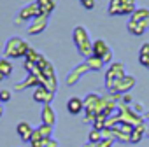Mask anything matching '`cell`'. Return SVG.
<instances>
[{
  "label": "cell",
  "mask_w": 149,
  "mask_h": 147,
  "mask_svg": "<svg viewBox=\"0 0 149 147\" xmlns=\"http://www.w3.org/2000/svg\"><path fill=\"white\" fill-rule=\"evenodd\" d=\"M72 39H74V44H76V47H77L81 56L90 58L93 54V42L90 39V33H88L86 26L77 25L76 28L72 30Z\"/></svg>",
  "instance_id": "obj_1"
},
{
  "label": "cell",
  "mask_w": 149,
  "mask_h": 147,
  "mask_svg": "<svg viewBox=\"0 0 149 147\" xmlns=\"http://www.w3.org/2000/svg\"><path fill=\"white\" fill-rule=\"evenodd\" d=\"M30 49V44L19 37H11L7 42H6V47H4V56L6 58H25L26 56V51Z\"/></svg>",
  "instance_id": "obj_2"
},
{
  "label": "cell",
  "mask_w": 149,
  "mask_h": 147,
  "mask_svg": "<svg viewBox=\"0 0 149 147\" xmlns=\"http://www.w3.org/2000/svg\"><path fill=\"white\" fill-rule=\"evenodd\" d=\"M125 76H126V68H125L123 61H112L109 65V68L105 70V88L109 89V93L114 89L116 81H119Z\"/></svg>",
  "instance_id": "obj_3"
},
{
  "label": "cell",
  "mask_w": 149,
  "mask_h": 147,
  "mask_svg": "<svg viewBox=\"0 0 149 147\" xmlns=\"http://www.w3.org/2000/svg\"><path fill=\"white\" fill-rule=\"evenodd\" d=\"M116 114H118V117H119V121H121V123L132 124L133 128H135V126H140V124H144V123H146L144 116L137 114V112L132 109V105L119 103V105H118V110H116Z\"/></svg>",
  "instance_id": "obj_4"
},
{
  "label": "cell",
  "mask_w": 149,
  "mask_h": 147,
  "mask_svg": "<svg viewBox=\"0 0 149 147\" xmlns=\"http://www.w3.org/2000/svg\"><path fill=\"white\" fill-rule=\"evenodd\" d=\"M88 72H90V67L86 65V61H84V63H79L77 67H74V68L68 72V76H67L65 83H67L68 86H76V84L81 81V77L86 76Z\"/></svg>",
  "instance_id": "obj_5"
},
{
  "label": "cell",
  "mask_w": 149,
  "mask_h": 147,
  "mask_svg": "<svg viewBox=\"0 0 149 147\" xmlns=\"http://www.w3.org/2000/svg\"><path fill=\"white\" fill-rule=\"evenodd\" d=\"M135 77L133 76H126L125 77H121L119 81H116V86H114V89L111 91V93H118V95H125V93H130L132 89H133V86H135Z\"/></svg>",
  "instance_id": "obj_6"
},
{
  "label": "cell",
  "mask_w": 149,
  "mask_h": 147,
  "mask_svg": "<svg viewBox=\"0 0 149 147\" xmlns=\"http://www.w3.org/2000/svg\"><path fill=\"white\" fill-rule=\"evenodd\" d=\"M37 16H40V9H39L37 2H32V4L25 6V7L19 11L18 21H16V23H19V21H33Z\"/></svg>",
  "instance_id": "obj_7"
},
{
  "label": "cell",
  "mask_w": 149,
  "mask_h": 147,
  "mask_svg": "<svg viewBox=\"0 0 149 147\" xmlns=\"http://www.w3.org/2000/svg\"><path fill=\"white\" fill-rule=\"evenodd\" d=\"M47 19H49V16H44V14L37 16L33 21H30V25L26 28V33L28 35H40L47 28Z\"/></svg>",
  "instance_id": "obj_8"
},
{
  "label": "cell",
  "mask_w": 149,
  "mask_h": 147,
  "mask_svg": "<svg viewBox=\"0 0 149 147\" xmlns=\"http://www.w3.org/2000/svg\"><path fill=\"white\" fill-rule=\"evenodd\" d=\"M53 98H54V93H51V91L46 89L44 86H37V88L33 89V102H37V103L46 105V103H51Z\"/></svg>",
  "instance_id": "obj_9"
},
{
  "label": "cell",
  "mask_w": 149,
  "mask_h": 147,
  "mask_svg": "<svg viewBox=\"0 0 149 147\" xmlns=\"http://www.w3.org/2000/svg\"><path fill=\"white\" fill-rule=\"evenodd\" d=\"M126 30H128V33H132V35H135V37L144 35V33L149 30V18L144 19V21H140V23H135V21H130V19H128Z\"/></svg>",
  "instance_id": "obj_10"
},
{
  "label": "cell",
  "mask_w": 149,
  "mask_h": 147,
  "mask_svg": "<svg viewBox=\"0 0 149 147\" xmlns=\"http://www.w3.org/2000/svg\"><path fill=\"white\" fill-rule=\"evenodd\" d=\"M40 121H42V124L54 126V123H56V112H54V109H53L51 103L42 105V110H40Z\"/></svg>",
  "instance_id": "obj_11"
},
{
  "label": "cell",
  "mask_w": 149,
  "mask_h": 147,
  "mask_svg": "<svg viewBox=\"0 0 149 147\" xmlns=\"http://www.w3.org/2000/svg\"><path fill=\"white\" fill-rule=\"evenodd\" d=\"M83 100H84V110H95L98 114V107L102 103V96L98 93H88Z\"/></svg>",
  "instance_id": "obj_12"
},
{
  "label": "cell",
  "mask_w": 149,
  "mask_h": 147,
  "mask_svg": "<svg viewBox=\"0 0 149 147\" xmlns=\"http://www.w3.org/2000/svg\"><path fill=\"white\" fill-rule=\"evenodd\" d=\"M37 86H40V77L35 76V74H28L26 79H25L23 83L14 84V89H16V91H23V89H26V88H33V89H35Z\"/></svg>",
  "instance_id": "obj_13"
},
{
  "label": "cell",
  "mask_w": 149,
  "mask_h": 147,
  "mask_svg": "<svg viewBox=\"0 0 149 147\" xmlns=\"http://www.w3.org/2000/svg\"><path fill=\"white\" fill-rule=\"evenodd\" d=\"M67 110H68L72 116L81 114V112L84 110V100L79 98V96H72V98H68V102H67Z\"/></svg>",
  "instance_id": "obj_14"
},
{
  "label": "cell",
  "mask_w": 149,
  "mask_h": 147,
  "mask_svg": "<svg viewBox=\"0 0 149 147\" xmlns=\"http://www.w3.org/2000/svg\"><path fill=\"white\" fill-rule=\"evenodd\" d=\"M16 131H18V137H19L23 142H30V135H32L33 128L30 126V123H26V121H21V123L16 126Z\"/></svg>",
  "instance_id": "obj_15"
},
{
  "label": "cell",
  "mask_w": 149,
  "mask_h": 147,
  "mask_svg": "<svg viewBox=\"0 0 149 147\" xmlns=\"http://www.w3.org/2000/svg\"><path fill=\"white\" fill-rule=\"evenodd\" d=\"M35 2H37V6L40 9V14H44V16H49L56 9V2H54V0H35Z\"/></svg>",
  "instance_id": "obj_16"
},
{
  "label": "cell",
  "mask_w": 149,
  "mask_h": 147,
  "mask_svg": "<svg viewBox=\"0 0 149 147\" xmlns=\"http://www.w3.org/2000/svg\"><path fill=\"white\" fill-rule=\"evenodd\" d=\"M111 47L107 46V42L104 39H97L93 42V56H98V58H104V54L109 51Z\"/></svg>",
  "instance_id": "obj_17"
},
{
  "label": "cell",
  "mask_w": 149,
  "mask_h": 147,
  "mask_svg": "<svg viewBox=\"0 0 149 147\" xmlns=\"http://www.w3.org/2000/svg\"><path fill=\"white\" fill-rule=\"evenodd\" d=\"M86 65L90 67V70H91V72H100V70L104 68V65H105V63H104V60H102V58H98V56H93V54H91L90 58H86Z\"/></svg>",
  "instance_id": "obj_18"
},
{
  "label": "cell",
  "mask_w": 149,
  "mask_h": 147,
  "mask_svg": "<svg viewBox=\"0 0 149 147\" xmlns=\"http://www.w3.org/2000/svg\"><path fill=\"white\" fill-rule=\"evenodd\" d=\"M144 137H146V123L133 128V131H132V135H130V144H139Z\"/></svg>",
  "instance_id": "obj_19"
},
{
  "label": "cell",
  "mask_w": 149,
  "mask_h": 147,
  "mask_svg": "<svg viewBox=\"0 0 149 147\" xmlns=\"http://www.w3.org/2000/svg\"><path fill=\"white\" fill-rule=\"evenodd\" d=\"M107 12H109V16H123V6H121V0H109Z\"/></svg>",
  "instance_id": "obj_20"
},
{
  "label": "cell",
  "mask_w": 149,
  "mask_h": 147,
  "mask_svg": "<svg viewBox=\"0 0 149 147\" xmlns=\"http://www.w3.org/2000/svg\"><path fill=\"white\" fill-rule=\"evenodd\" d=\"M123 6V16H132L137 11V0H121Z\"/></svg>",
  "instance_id": "obj_21"
},
{
  "label": "cell",
  "mask_w": 149,
  "mask_h": 147,
  "mask_svg": "<svg viewBox=\"0 0 149 147\" xmlns=\"http://www.w3.org/2000/svg\"><path fill=\"white\" fill-rule=\"evenodd\" d=\"M149 18V9H139L137 7V11L130 16V21H135V23H140V21H144V19H147Z\"/></svg>",
  "instance_id": "obj_22"
},
{
  "label": "cell",
  "mask_w": 149,
  "mask_h": 147,
  "mask_svg": "<svg viewBox=\"0 0 149 147\" xmlns=\"http://www.w3.org/2000/svg\"><path fill=\"white\" fill-rule=\"evenodd\" d=\"M13 70H14L13 61H9L7 58H0V72H2L6 77H9V76H11Z\"/></svg>",
  "instance_id": "obj_23"
},
{
  "label": "cell",
  "mask_w": 149,
  "mask_h": 147,
  "mask_svg": "<svg viewBox=\"0 0 149 147\" xmlns=\"http://www.w3.org/2000/svg\"><path fill=\"white\" fill-rule=\"evenodd\" d=\"M37 130H39V133H40L42 140L53 138V126H49V124H42V123H40V126H39Z\"/></svg>",
  "instance_id": "obj_24"
},
{
  "label": "cell",
  "mask_w": 149,
  "mask_h": 147,
  "mask_svg": "<svg viewBox=\"0 0 149 147\" xmlns=\"http://www.w3.org/2000/svg\"><path fill=\"white\" fill-rule=\"evenodd\" d=\"M112 137H114V140H116V142H121V144H130V135H126V133L119 131L118 128H112Z\"/></svg>",
  "instance_id": "obj_25"
},
{
  "label": "cell",
  "mask_w": 149,
  "mask_h": 147,
  "mask_svg": "<svg viewBox=\"0 0 149 147\" xmlns=\"http://www.w3.org/2000/svg\"><path fill=\"white\" fill-rule=\"evenodd\" d=\"M42 77H44V79H56V70H54V67H53L51 61H49L47 67L42 70Z\"/></svg>",
  "instance_id": "obj_26"
},
{
  "label": "cell",
  "mask_w": 149,
  "mask_h": 147,
  "mask_svg": "<svg viewBox=\"0 0 149 147\" xmlns=\"http://www.w3.org/2000/svg\"><path fill=\"white\" fill-rule=\"evenodd\" d=\"M105 119H107V117H104V116H100V114H98V116L95 117V121L91 123V126H93V130H98V131H104V130H105Z\"/></svg>",
  "instance_id": "obj_27"
},
{
  "label": "cell",
  "mask_w": 149,
  "mask_h": 147,
  "mask_svg": "<svg viewBox=\"0 0 149 147\" xmlns=\"http://www.w3.org/2000/svg\"><path fill=\"white\" fill-rule=\"evenodd\" d=\"M39 56H40V53H37V51H35V47H32V46H30V49L26 51L25 61H32V63H35V61L39 60Z\"/></svg>",
  "instance_id": "obj_28"
},
{
  "label": "cell",
  "mask_w": 149,
  "mask_h": 147,
  "mask_svg": "<svg viewBox=\"0 0 149 147\" xmlns=\"http://www.w3.org/2000/svg\"><path fill=\"white\" fill-rule=\"evenodd\" d=\"M100 140H102V131L91 128V131L88 133V142H91V144H98Z\"/></svg>",
  "instance_id": "obj_29"
},
{
  "label": "cell",
  "mask_w": 149,
  "mask_h": 147,
  "mask_svg": "<svg viewBox=\"0 0 149 147\" xmlns=\"http://www.w3.org/2000/svg\"><path fill=\"white\" fill-rule=\"evenodd\" d=\"M11 96H13L11 89H2V91H0V102H2V103H7L11 100Z\"/></svg>",
  "instance_id": "obj_30"
},
{
  "label": "cell",
  "mask_w": 149,
  "mask_h": 147,
  "mask_svg": "<svg viewBox=\"0 0 149 147\" xmlns=\"http://www.w3.org/2000/svg\"><path fill=\"white\" fill-rule=\"evenodd\" d=\"M114 142H116L114 138H102V140L97 144V147H112Z\"/></svg>",
  "instance_id": "obj_31"
},
{
  "label": "cell",
  "mask_w": 149,
  "mask_h": 147,
  "mask_svg": "<svg viewBox=\"0 0 149 147\" xmlns=\"http://www.w3.org/2000/svg\"><path fill=\"white\" fill-rule=\"evenodd\" d=\"M81 6H83L84 9L91 11V9H95V0H81Z\"/></svg>",
  "instance_id": "obj_32"
},
{
  "label": "cell",
  "mask_w": 149,
  "mask_h": 147,
  "mask_svg": "<svg viewBox=\"0 0 149 147\" xmlns=\"http://www.w3.org/2000/svg\"><path fill=\"white\" fill-rule=\"evenodd\" d=\"M132 109L137 112V114H140V116H144V112H146V109H144V105L140 103V102H137V103H133L132 105Z\"/></svg>",
  "instance_id": "obj_33"
},
{
  "label": "cell",
  "mask_w": 149,
  "mask_h": 147,
  "mask_svg": "<svg viewBox=\"0 0 149 147\" xmlns=\"http://www.w3.org/2000/svg\"><path fill=\"white\" fill-rule=\"evenodd\" d=\"M133 102V96L130 95V93H125V95H121V103H125V105H130Z\"/></svg>",
  "instance_id": "obj_34"
},
{
  "label": "cell",
  "mask_w": 149,
  "mask_h": 147,
  "mask_svg": "<svg viewBox=\"0 0 149 147\" xmlns=\"http://www.w3.org/2000/svg\"><path fill=\"white\" fill-rule=\"evenodd\" d=\"M139 63L142 67H147L149 68V56L147 54H139Z\"/></svg>",
  "instance_id": "obj_35"
},
{
  "label": "cell",
  "mask_w": 149,
  "mask_h": 147,
  "mask_svg": "<svg viewBox=\"0 0 149 147\" xmlns=\"http://www.w3.org/2000/svg\"><path fill=\"white\" fill-rule=\"evenodd\" d=\"M39 140H42V137H40V133H39V130L35 128V130L32 131V135H30V142H39Z\"/></svg>",
  "instance_id": "obj_36"
},
{
  "label": "cell",
  "mask_w": 149,
  "mask_h": 147,
  "mask_svg": "<svg viewBox=\"0 0 149 147\" xmlns=\"http://www.w3.org/2000/svg\"><path fill=\"white\" fill-rule=\"evenodd\" d=\"M42 145L44 147H58V142L54 138H47V140H42Z\"/></svg>",
  "instance_id": "obj_37"
},
{
  "label": "cell",
  "mask_w": 149,
  "mask_h": 147,
  "mask_svg": "<svg viewBox=\"0 0 149 147\" xmlns=\"http://www.w3.org/2000/svg\"><path fill=\"white\" fill-rule=\"evenodd\" d=\"M112 58H114V54H112V51L109 49V51L104 54V58H102V60H104V63H109V65H111V63H112Z\"/></svg>",
  "instance_id": "obj_38"
},
{
  "label": "cell",
  "mask_w": 149,
  "mask_h": 147,
  "mask_svg": "<svg viewBox=\"0 0 149 147\" xmlns=\"http://www.w3.org/2000/svg\"><path fill=\"white\" fill-rule=\"evenodd\" d=\"M140 54H147L149 56V42H144L140 46Z\"/></svg>",
  "instance_id": "obj_39"
},
{
  "label": "cell",
  "mask_w": 149,
  "mask_h": 147,
  "mask_svg": "<svg viewBox=\"0 0 149 147\" xmlns=\"http://www.w3.org/2000/svg\"><path fill=\"white\" fill-rule=\"evenodd\" d=\"M30 145H32V147H44V145H42V140H39V142H30Z\"/></svg>",
  "instance_id": "obj_40"
},
{
  "label": "cell",
  "mask_w": 149,
  "mask_h": 147,
  "mask_svg": "<svg viewBox=\"0 0 149 147\" xmlns=\"http://www.w3.org/2000/svg\"><path fill=\"white\" fill-rule=\"evenodd\" d=\"M146 137L149 138V121H146Z\"/></svg>",
  "instance_id": "obj_41"
},
{
  "label": "cell",
  "mask_w": 149,
  "mask_h": 147,
  "mask_svg": "<svg viewBox=\"0 0 149 147\" xmlns=\"http://www.w3.org/2000/svg\"><path fill=\"white\" fill-rule=\"evenodd\" d=\"M83 147H97V144H91V142H88V144H84Z\"/></svg>",
  "instance_id": "obj_42"
},
{
  "label": "cell",
  "mask_w": 149,
  "mask_h": 147,
  "mask_svg": "<svg viewBox=\"0 0 149 147\" xmlns=\"http://www.w3.org/2000/svg\"><path fill=\"white\" fill-rule=\"evenodd\" d=\"M144 119H146V121H149V110H146V112H144Z\"/></svg>",
  "instance_id": "obj_43"
},
{
  "label": "cell",
  "mask_w": 149,
  "mask_h": 147,
  "mask_svg": "<svg viewBox=\"0 0 149 147\" xmlns=\"http://www.w3.org/2000/svg\"><path fill=\"white\" fill-rule=\"evenodd\" d=\"M4 79H6V76H4V74H2V72H0V83H2Z\"/></svg>",
  "instance_id": "obj_44"
},
{
  "label": "cell",
  "mask_w": 149,
  "mask_h": 147,
  "mask_svg": "<svg viewBox=\"0 0 149 147\" xmlns=\"http://www.w3.org/2000/svg\"><path fill=\"white\" fill-rule=\"evenodd\" d=\"M2 116H4V107L0 105V117H2Z\"/></svg>",
  "instance_id": "obj_45"
},
{
  "label": "cell",
  "mask_w": 149,
  "mask_h": 147,
  "mask_svg": "<svg viewBox=\"0 0 149 147\" xmlns=\"http://www.w3.org/2000/svg\"><path fill=\"white\" fill-rule=\"evenodd\" d=\"M0 105H2V102H0Z\"/></svg>",
  "instance_id": "obj_46"
}]
</instances>
